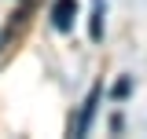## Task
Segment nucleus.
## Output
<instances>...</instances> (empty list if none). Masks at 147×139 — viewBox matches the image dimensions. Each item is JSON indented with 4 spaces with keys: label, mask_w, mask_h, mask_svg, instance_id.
<instances>
[{
    "label": "nucleus",
    "mask_w": 147,
    "mask_h": 139,
    "mask_svg": "<svg viewBox=\"0 0 147 139\" xmlns=\"http://www.w3.org/2000/svg\"><path fill=\"white\" fill-rule=\"evenodd\" d=\"M103 37V0H96V11H92V40Z\"/></svg>",
    "instance_id": "3"
},
{
    "label": "nucleus",
    "mask_w": 147,
    "mask_h": 139,
    "mask_svg": "<svg viewBox=\"0 0 147 139\" xmlns=\"http://www.w3.org/2000/svg\"><path fill=\"white\" fill-rule=\"evenodd\" d=\"M96 103H99V84L88 92V103H85V114H81V124H77V136L88 132V121H92V114H96Z\"/></svg>",
    "instance_id": "2"
},
{
    "label": "nucleus",
    "mask_w": 147,
    "mask_h": 139,
    "mask_svg": "<svg viewBox=\"0 0 147 139\" xmlns=\"http://www.w3.org/2000/svg\"><path fill=\"white\" fill-rule=\"evenodd\" d=\"M74 18H77V0H55L52 4V22L55 29H74Z\"/></svg>",
    "instance_id": "1"
}]
</instances>
